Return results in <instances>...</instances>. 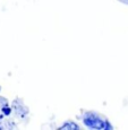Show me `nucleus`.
Masks as SVG:
<instances>
[{
	"label": "nucleus",
	"mask_w": 128,
	"mask_h": 130,
	"mask_svg": "<svg viewBox=\"0 0 128 130\" xmlns=\"http://www.w3.org/2000/svg\"><path fill=\"white\" fill-rule=\"evenodd\" d=\"M81 126L78 123H76L75 121H72V120H68V121L64 122L60 127L57 128V130H81Z\"/></svg>",
	"instance_id": "7ed1b4c3"
},
{
	"label": "nucleus",
	"mask_w": 128,
	"mask_h": 130,
	"mask_svg": "<svg viewBox=\"0 0 128 130\" xmlns=\"http://www.w3.org/2000/svg\"><path fill=\"white\" fill-rule=\"evenodd\" d=\"M113 126L112 123L109 121V119H105L104 118V130H113Z\"/></svg>",
	"instance_id": "39448f33"
},
{
	"label": "nucleus",
	"mask_w": 128,
	"mask_h": 130,
	"mask_svg": "<svg viewBox=\"0 0 128 130\" xmlns=\"http://www.w3.org/2000/svg\"><path fill=\"white\" fill-rule=\"evenodd\" d=\"M7 126L9 127L8 129H16V123L14 121H8L7 122Z\"/></svg>",
	"instance_id": "0eeeda50"
},
{
	"label": "nucleus",
	"mask_w": 128,
	"mask_h": 130,
	"mask_svg": "<svg viewBox=\"0 0 128 130\" xmlns=\"http://www.w3.org/2000/svg\"><path fill=\"white\" fill-rule=\"evenodd\" d=\"M0 112L2 114H5V117H9L12 113V107L9 104H6V105L0 106Z\"/></svg>",
	"instance_id": "20e7f679"
},
{
	"label": "nucleus",
	"mask_w": 128,
	"mask_h": 130,
	"mask_svg": "<svg viewBox=\"0 0 128 130\" xmlns=\"http://www.w3.org/2000/svg\"><path fill=\"white\" fill-rule=\"evenodd\" d=\"M6 104H9L8 99H7V97H5V96H1V95H0V106L6 105Z\"/></svg>",
	"instance_id": "423d86ee"
},
{
	"label": "nucleus",
	"mask_w": 128,
	"mask_h": 130,
	"mask_svg": "<svg viewBox=\"0 0 128 130\" xmlns=\"http://www.w3.org/2000/svg\"><path fill=\"white\" fill-rule=\"evenodd\" d=\"M11 107H12V111L16 112V114L21 119H25L30 113L29 107L23 103V101L21 99H15L11 102Z\"/></svg>",
	"instance_id": "f03ea898"
},
{
	"label": "nucleus",
	"mask_w": 128,
	"mask_h": 130,
	"mask_svg": "<svg viewBox=\"0 0 128 130\" xmlns=\"http://www.w3.org/2000/svg\"><path fill=\"white\" fill-rule=\"evenodd\" d=\"M82 121L86 128L92 130H104V118L94 111H85L82 116Z\"/></svg>",
	"instance_id": "f257e3e1"
},
{
	"label": "nucleus",
	"mask_w": 128,
	"mask_h": 130,
	"mask_svg": "<svg viewBox=\"0 0 128 130\" xmlns=\"http://www.w3.org/2000/svg\"><path fill=\"white\" fill-rule=\"evenodd\" d=\"M1 89H2V87H1V86H0V92H1Z\"/></svg>",
	"instance_id": "6e6552de"
}]
</instances>
